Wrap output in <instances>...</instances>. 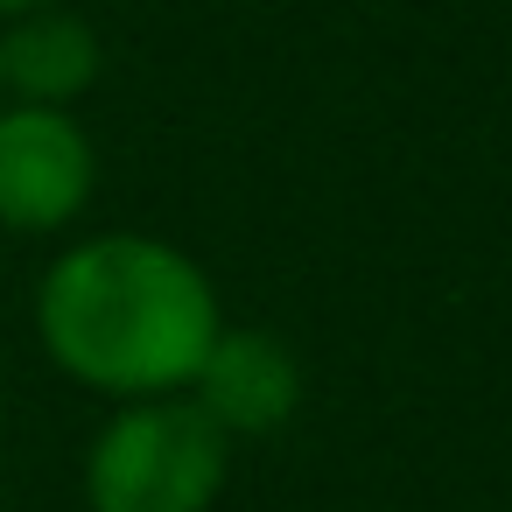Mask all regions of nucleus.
<instances>
[{"instance_id":"obj_1","label":"nucleus","mask_w":512,"mask_h":512,"mask_svg":"<svg viewBox=\"0 0 512 512\" xmlns=\"http://www.w3.org/2000/svg\"><path fill=\"white\" fill-rule=\"evenodd\" d=\"M225 309L211 274L155 232H99L64 246L36 281V337L50 365L106 400L190 393Z\"/></svg>"},{"instance_id":"obj_2","label":"nucleus","mask_w":512,"mask_h":512,"mask_svg":"<svg viewBox=\"0 0 512 512\" xmlns=\"http://www.w3.org/2000/svg\"><path fill=\"white\" fill-rule=\"evenodd\" d=\"M232 477V435L190 400H120L85 449L92 512H211Z\"/></svg>"},{"instance_id":"obj_3","label":"nucleus","mask_w":512,"mask_h":512,"mask_svg":"<svg viewBox=\"0 0 512 512\" xmlns=\"http://www.w3.org/2000/svg\"><path fill=\"white\" fill-rule=\"evenodd\" d=\"M99 190V148L78 113L0 99V232L50 239Z\"/></svg>"},{"instance_id":"obj_4","label":"nucleus","mask_w":512,"mask_h":512,"mask_svg":"<svg viewBox=\"0 0 512 512\" xmlns=\"http://www.w3.org/2000/svg\"><path fill=\"white\" fill-rule=\"evenodd\" d=\"M190 400L232 442H260V435H274V428L295 421V407H302V365H295V351L274 330L225 323L218 344L204 351L197 379H190Z\"/></svg>"},{"instance_id":"obj_5","label":"nucleus","mask_w":512,"mask_h":512,"mask_svg":"<svg viewBox=\"0 0 512 512\" xmlns=\"http://www.w3.org/2000/svg\"><path fill=\"white\" fill-rule=\"evenodd\" d=\"M99 29L71 8H29L0 29V99H22V106H78L99 85Z\"/></svg>"},{"instance_id":"obj_6","label":"nucleus","mask_w":512,"mask_h":512,"mask_svg":"<svg viewBox=\"0 0 512 512\" xmlns=\"http://www.w3.org/2000/svg\"><path fill=\"white\" fill-rule=\"evenodd\" d=\"M29 8H50V0H0V22H15V15H29Z\"/></svg>"}]
</instances>
